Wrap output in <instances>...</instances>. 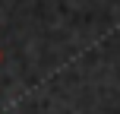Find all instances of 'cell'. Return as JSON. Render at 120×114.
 Returning a JSON list of instances; mask_svg holds the SVG:
<instances>
[{
  "label": "cell",
  "mask_w": 120,
  "mask_h": 114,
  "mask_svg": "<svg viewBox=\"0 0 120 114\" xmlns=\"http://www.w3.org/2000/svg\"><path fill=\"white\" fill-rule=\"evenodd\" d=\"M0 63H3V51H0Z\"/></svg>",
  "instance_id": "obj_1"
}]
</instances>
